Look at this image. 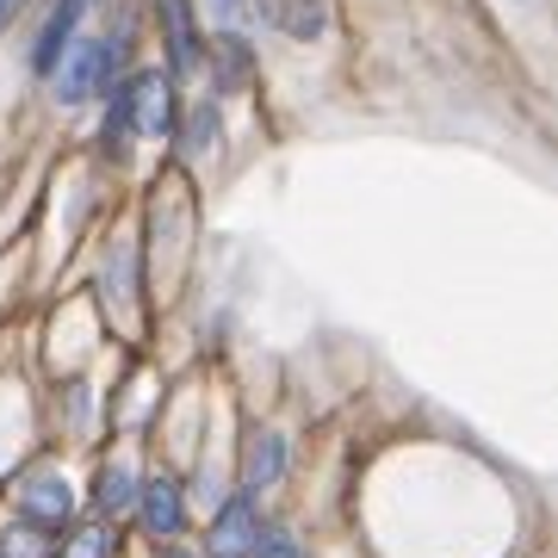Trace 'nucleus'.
<instances>
[{
    "label": "nucleus",
    "instance_id": "a211bd4d",
    "mask_svg": "<svg viewBox=\"0 0 558 558\" xmlns=\"http://www.w3.org/2000/svg\"><path fill=\"white\" fill-rule=\"evenodd\" d=\"M168 558H186V553H168Z\"/></svg>",
    "mask_w": 558,
    "mask_h": 558
},
{
    "label": "nucleus",
    "instance_id": "dca6fc26",
    "mask_svg": "<svg viewBox=\"0 0 558 558\" xmlns=\"http://www.w3.org/2000/svg\"><path fill=\"white\" fill-rule=\"evenodd\" d=\"M7 558H44V539L32 534V527H20V534H7V546H0Z\"/></svg>",
    "mask_w": 558,
    "mask_h": 558
},
{
    "label": "nucleus",
    "instance_id": "9b49d317",
    "mask_svg": "<svg viewBox=\"0 0 558 558\" xmlns=\"http://www.w3.org/2000/svg\"><path fill=\"white\" fill-rule=\"evenodd\" d=\"M218 149V106L205 100L193 119H186V156H211Z\"/></svg>",
    "mask_w": 558,
    "mask_h": 558
},
{
    "label": "nucleus",
    "instance_id": "f8f14e48",
    "mask_svg": "<svg viewBox=\"0 0 558 558\" xmlns=\"http://www.w3.org/2000/svg\"><path fill=\"white\" fill-rule=\"evenodd\" d=\"M168 7V32H174V69H193L199 44H193V25H186V0H161Z\"/></svg>",
    "mask_w": 558,
    "mask_h": 558
},
{
    "label": "nucleus",
    "instance_id": "423d86ee",
    "mask_svg": "<svg viewBox=\"0 0 558 558\" xmlns=\"http://www.w3.org/2000/svg\"><path fill=\"white\" fill-rule=\"evenodd\" d=\"M279 472H286V440L255 435L248 440V459H242V484L248 490H267V484H279Z\"/></svg>",
    "mask_w": 558,
    "mask_h": 558
},
{
    "label": "nucleus",
    "instance_id": "f3484780",
    "mask_svg": "<svg viewBox=\"0 0 558 558\" xmlns=\"http://www.w3.org/2000/svg\"><path fill=\"white\" fill-rule=\"evenodd\" d=\"M20 7H25V0H0V25L13 20V13H20Z\"/></svg>",
    "mask_w": 558,
    "mask_h": 558
},
{
    "label": "nucleus",
    "instance_id": "ddd939ff",
    "mask_svg": "<svg viewBox=\"0 0 558 558\" xmlns=\"http://www.w3.org/2000/svg\"><path fill=\"white\" fill-rule=\"evenodd\" d=\"M106 292H112V299H131V242H119V248L106 255Z\"/></svg>",
    "mask_w": 558,
    "mask_h": 558
},
{
    "label": "nucleus",
    "instance_id": "20e7f679",
    "mask_svg": "<svg viewBox=\"0 0 558 558\" xmlns=\"http://www.w3.org/2000/svg\"><path fill=\"white\" fill-rule=\"evenodd\" d=\"M137 497H143V527H149L156 539H168V534L186 527V502H180V484L174 478H149Z\"/></svg>",
    "mask_w": 558,
    "mask_h": 558
},
{
    "label": "nucleus",
    "instance_id": "0eeeda50",
    "mask_svg": "<svg viewBox=\"0 0 558 558\" xmlns=\"http://www.w3.org/2000/svg\"><path fill=\"white\" fill-rule=\"evenodd\" d=\"M260 13H267L279 32H292V38L323 32V0H260Z\"/></svg>",
    "mask_w": 558,
    "mask_h": 558
},
{
    "label": "nucleus",
    "instance_id": "7ed1b4c3",
    "mask_svg": "<svg viewBox=\"0 0 558 558\" xmlns=\"http://www.w3.org/2000/svg\"><path fill=\"white\" fill-rule=\"evenodd\" d=\"M119 94H124V119H131L137 137H161V131H168V81L161 75H137L131 87H119Z\"/></svg>",
    "mask_w": 558,
    "mask_h": 558
},
{
    "label": "nucleus",
    "instance_id": "f257e3e1",
    "mask_svg": "<svg viewBox=\"0 0 558 558\" xmlns=\"http://www.w3.org/2000/svg\"><path fill=\"white\" fill-rule=\"evenodd\" d=\"M112 69H119V44L112 38H75L57 62V100L81 106L112 87Z\"/></svg>",
    "mask_w": 558,
    "mask_h": 558
},
{
    "label": "nucleus",
    "instance_id": "2eb2a0df",
    "mask_svg": "<svg viewBox=\"0 0 558 558\" xmlns=\"http://www.w3.org/2000/svg\"><path fill=\"white\" fill-rule=\"evenodd\" d=\"M106 553H112V534H106V527H81V534L62 546V558H106Z\"/></svg>",
    "mask_w": 558,
    "mask_h": 558
},
{
    "label": "nucleus",
    "instance_id": "1a4fd4ad",
    "mask_svg": "<svg viewBox=\"0 0 558 558\" xmlns=\"http://www.w3.org/2000/svg\"><path fill=\"white\" fill-rule=\"evenodd\" d=\"M81 7H87V0H62L57 20L44 25V38H38V69H57L62 44H69V32H75V20H81Z\"/></svg>",
    "mask_w": 558,
    "mask_h": 558
},
{
    "label": "nucleus",
    "instance_id": "f03ea898",
    "mask_svg": "<svg viewBox=\"0 0 558 558\" xmlns=\"http://www.w3.org/2000/svg\"><path fill=\"white\" fill-rule=\"evenodd\" d=\"M20 509L32 527H62L69 521V509H75V490H69V478L62 472H38V478L20 490Z\"/></svg>",
    "mask_w": 558,
    "mask_h": 558
},
{
    "label": "nucleus",
    "instance_id": "4468645a",
    "mask_svg": "<svg viewBox=\"0 0 558 558\" xmlns=\"http://www.w3.org/2000/svg\"><path fill=\"white\" fill-rule=\"evenodd\" d=\"M248 553H255V558H299V539L286 534V527H260Z\"/></svg>",
    "mask_w": 558,
    "mask_h": 558
},
{
    "label": "nucleus",
    "instance_id": "9d476101",
    "mask_svg": "<svg viewBox=\"0 0 558 558\" xmlns=\"http://www.w3.org/2000/svg\"><path fill=\"white\" fill-rule=\"evenodd\" d=\"M137 502V478H131V465H106L100 472V509L106 515H119V509H131Z\"/></svg>",
    "mask_w": 558,
    "mask_h": 558
},
{
    "label": "nucleus",
    "instance_id": "6e6552de",
    "mask_svg": "<svg viewBox=\"0 0 558 558\" xmlns=\"http://www.w3.org/2000/svg\"><path fill=\"white\" fill-rule=\"evenodd\" d=\"M205 13H211V25H218L223 38H248V32H260V0H205Z\"/></svg>",
    "mask_w": 558,
    "mask_h": 558
},
{
    "label": "nucleus",
    "instance_id": "39448f33",
    "mask_svg": "<svg viewBox=\"0 0 558 558\" xmlns=\"http://www.w3.org/2000/svg\"><path fill=\"white\" fill-rule=\"evenodd\" d=\"M255 534H260L255 502H248V497L223 502V509H218V527H211V553H218V558H242L248 546H255Z\"/></svg>",
    "mask_w": 558,
    "mask_h": 558
}]
</instances>
